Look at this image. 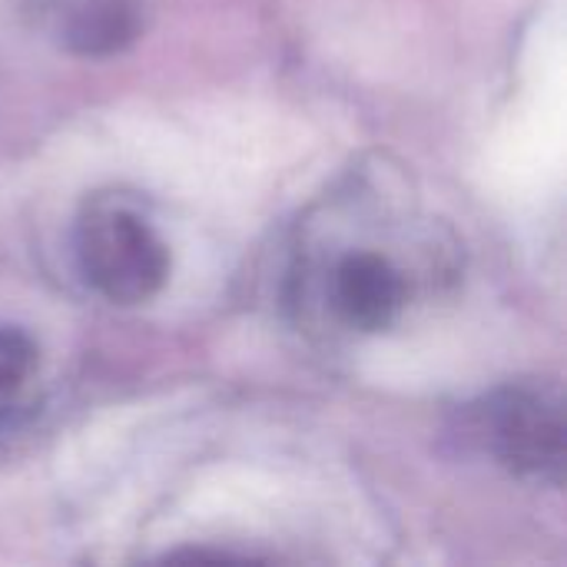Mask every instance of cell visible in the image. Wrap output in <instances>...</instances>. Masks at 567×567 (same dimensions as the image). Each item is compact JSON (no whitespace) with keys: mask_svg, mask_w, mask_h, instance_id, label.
Instances as JSON below:
<instances>
[{"mask_svg":"<svg viewBox=\"0 0 567 567\" xmlns=\"http://www.w3.org/2000/svg\"><path fill=\"white\" fill-rule=\"evenodd\" d=\"M76 259L86 282L110 302L153 299L169 276V249L156 229L126 206H93L76 229Z\"/></svg>","mask_w":567,"mask_h":567,"instance_id":"obj_1","label":"cell"},{"mask_svg":"<svg viewBox=\"0 0 567 567\" xmlns=\"http://www.w3.org/2000/svg\"><path fill=\"white\" fill-rule=\"evenodd\" d=\"M475 435L515 475L561 482L567 458L565 402L548 385H505L475 405Z\"/></svg>","mask_w":567,"mask_h":567,"instance_id":"obj_2","label":"cell"},{"mask_svg":"<svg viewBox=\"0 0 567 567\" xmlns=\"http://www.w3.org/2000/svg\"><path fill=\"white\" fill-rule=\"evenodd\" d=\"M37 27L76 56H110L143 27V0H27Z\"/></svg>","mask_w":567,"mask_h":567,"instance_id":"obj_3","label":"cell"},{"mask_svg":"<svg viewBox=\"0 0 567 567\" xmlns=\"http://www.w3.org/2000/svg\"><path fill=\"white\" fill-rule=\"evenodd\" d=\"M332 299L352 329L379 332L395 322L405 302V282L385 256L352 252L332 272Z\"/></svg>","mask_w":567,"mask_h":567,"instance_id":"obj_4","label":"cell"},{"mask_svg":"<svg viewBox=\"0 0 567 567\" xmlns=\"http://www.w3.org/2000/svg\"><path fill=\"white\" fill-rule=\"evenodd\" d=\"M37 369V346L27 332L0 326V405L13 399Z\"/></svg>","mask_w":567,"mask_h":567,"instance_id":"obj_5","label":"cell"}]
</instances>
